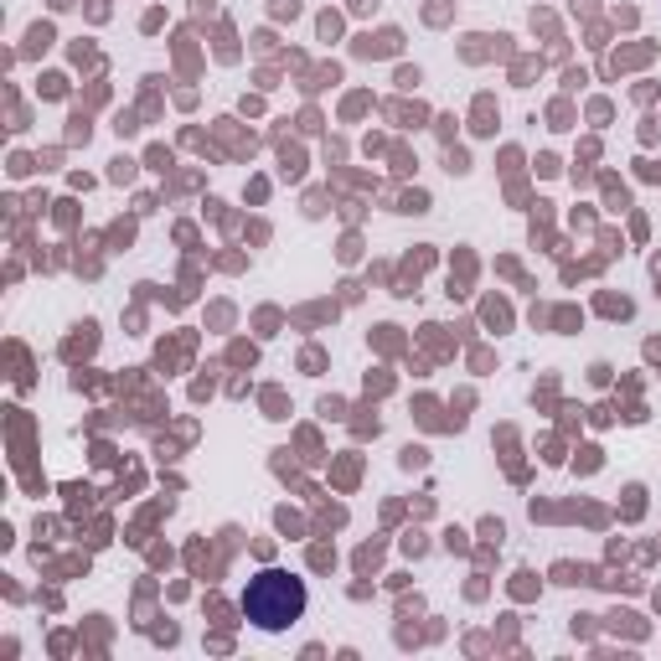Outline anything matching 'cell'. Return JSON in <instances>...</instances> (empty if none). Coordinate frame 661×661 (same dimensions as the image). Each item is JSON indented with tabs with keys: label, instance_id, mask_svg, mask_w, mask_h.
<instances>
[{
	"label": "cell",
	"instance_id": "cell-1",
	"mask_svg": "<svg viewBox=\"0 0 661 661\" xmlns=\"http://www.w3.org/2000/svg\"><path fill=\"white\" fill-rule=\"evenodd\" d=\"M243 620L264 635H285L295 620L305 616V579H295L289 569H258L248 584H243Z\"/></svg>",
	"mask_w": 661,
	"mask_h": 661
}]
</instances>
